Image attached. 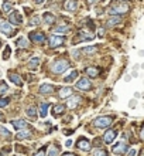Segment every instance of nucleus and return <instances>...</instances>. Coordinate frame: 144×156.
Instances as JSON below:
<instances>
[{
    "label": "nucleus",
    "mask_w": 144,
    "mask_h": 156,
    "mask_svg": "<svg viewBox=\"0 0 144 156\" xmlns=\"http://www.w3.org/2000/svg\"><path fill=\"white\" fill-rule=\"evenodd\" d=\"M128 4L126 3H117V4H114V6H110L109 7V14H112V16H116V14H124V13H127L128 11Z\"/></svg>",
    "instance_id": "nucleus-1"
},
{
    "label": "nucleus",
    "mask_w": 144,
    "mask_h": 156,
    "mask_svg": "<svg viewBox=\"0 0 144 156\" xmlns=\"http://www.w3.org/2000/svg\"><path fill=\"white\" fill-rule=\"evenodd\" d=\"M66 68H69V63L66 60H58L52 64V71L55 74H62Z\"/></svg>",
    "instance_id": "nucleus-2"
},
{
    "label": "nucleus",
    "mask_w": 144,
    "mask_h": 156,
    "mask_svg": "<svg viewBox=\"0 0 144 156\" xmlns=\"http://www.w3.org/2000/svg\"><path fill=\"white\" fill-rule=\"evenodd\" d=\"M112 122H113V118H110V116H100V118H96L95 121H93V126L100 128V129H104V128H107Z\"/></svg>",
    "instance_id": "nucleus-3"
},
{
    "label": "nucleus",
    "mask_w": 144,
    "mask_h": 156,
    "mask_svg": "<svg viewBox=\"0 0 144 156\" xmlns=\"http://www.w3.org/2000/svg\"><path fill=\"white\" fill-rule=\"evenodd\" d=\"M8 21L11 23V24H21L23 23V17H21V13H18V11H11L10 13V16H8Z\"/></svg>",
    "instance_id": "nucleus-4"
},
{
    "label": "nucleus",
    "mask_w": 144,
    "mask_h": 156,
    "mask_svg": "<svg viewBox=\"0 0 144 156\" xmlns=\"http://www.w3.org/2000/svg\"><path fill=\"white\" fill-rule=\"evenodd\" d=\"M64 44V37L62 36H51L49 37V47H52V48H55V47H59V46H62Z\"/></svg>",
    "instance_id": "nucleus-5"
},
{
    "label": "nucleus",
    "mask_w": 144,
    "mask_h": 156,
    "mask_svg": "<svg viewBox=\"0 0 144 156\" xmlns=\"http://www.w3.org/2000/svg\"><path fill=\"white\" fill-rule=\"evenodd\" d=\"M0 31L7 34L8 37H10L11 34L14 33V28H13V27L10 26V23H7V21H1V23H0Z\"/></svg>",
    "instance_id": "nucleus-6"
},
{
    "label": "nucleus",
    "mask_w": 144,
    "mask_h": 156,
    "mask_svg": "<svg viewBox=\"0 0 144 156\" xmlns=\"http://www.w3.org/2000/svg\"><path fill=\"white\" fill-rule=\"evenodd\" d=\"M78 36H79V37L76 38L78 43H80V41H90V40H93V37H95L90 31H83V30H80Z\"/></svg>",
    "instance_id": "nucleus-7"
},
{
    "label": "nucleus",
    "mask_w": 144,
    "mask_h": 156,
    "mask_svg": "<svg viewBox=\"0 0 144 156\" xmlns=\"http://www.w3.org/2000/svg\"><path fill=\"white\" fill-rule=\"evenodd\" d=\"M30 40L34 41V43H44L45 36L40 31H32V33H30Z\"/></svg>",
    "instance_id": "nucleus-8"
},
{
    "label": "nucleus",
    "mask_w": 144,
    "mask_h": 156,
    "mask_svg": "<svg viewBox=\"0 0 144 156\" xmlns=\"http://www.w3.org/2000/svg\"><path fill=\"white\" fill-rule=\"evenodd\" d=\"M8 78H10V81L13 82V84H16L17 87H21L23 85V78L20 77L18 74H16V73H8Z\"/></svg>",
    "instance_id": "nucleus-9"
},
{
    "label": "nucleus",
    "mask_w": 144,
    "mask_h": 156,
    "mask_svg": "<svg viewBox=\"0 0 144 156\" xmlns=\"http://www.w3.org/2000/svg\"><path fill=\"white\" fill-rule=\"evenodd\" d=\"M113 152H114L116 155H123V153L127 152V145L123 143V142H120V143H117L116 146H113Z\"/></svg>",
    "instance_id": "nucleus-10"
},
{
    "label": "nucleus",
    "mask_w": 144,
    "mask_h": 156,
    "mask_svg": "<svg viewBox=\"0 0 144 156\" xmlns=\"http://www.w3.org/2000/svg\"><path fill=\"white\" fill-rule=\"evenodd\" d=\"M76 146L82 150H89L90 149V142L88 139H85V138H80L78 142H76Z\"/></svg>",
    "instance_id": "nucleus-11"
},
{
    "label": "nucleus",
    "mask_w": 144,
    "mask_h": 156,
    "mask_svg": "<svg viewBox=\"0 0 144 156\" xmlns=\"http://www.w3.org/2000/svg\"><path fill=\"white\" fill-rule=\"evenodd\" d=\"M52 92H54V87L49 84H42L40 87V94H42V95H51Z\"/></svg>",
    "instance_id": "nucleus-12"
},
{
    "label": "nucleus",
    "mask_w": 144,
    "mask_h": 156,
    "mask_svg": "<svg viewBox=\"0 0 144 156\" xmlns=\"http://www.w3.org/2000/svg\"><path fill=\"white\" fill-rule=\"evenodd\" d=\"M76 87L79 90H89L90 88V81L88 78H80L79 81H76Z\"/></svg>",
    "instance_id": "nucleus-13"
},
{
    "label": "nucleus",
    "mask_w": 144,
    "mask_h": 156,
    "mask_svg": "<svg viewBox=\"0 0 144 156\" xmlns=\"http://www.w3.org/2000/svg\"><path fill=\"white\" fill-rule=\"evenodd\" d=\"M11 125L16 128V129H25L28 126V123L25 122L24 119H13L11 121Z\"/></svg>",
    "instance_id": "nucleus-14"
},
{
    "label": "nucleus",
    "mask_w": 144,
    "mask_h": 156,
    "mask_svg": "<svg viewBox=\"0 0 144 156\" xmlns=\"http://www.w3.org/2000/svg\"><path fill=\"white\" fill-rule=\"evenodd\" d=\"M28 138H31V132L28 131V129H21L20 132H17V135H16V139H18V140L28 139Z\"/></svg>",
    "instance_id": "nucleus-15"
},
{
    "label": "nucleus",
    "mask_w": 144,
    "mask_h": 156,
    "mask_svg": "<svg viewBox=\"0 0 144 156\" xmlns=\"http://www.w3.org/2000/svg\"><path fill=\"white\" fill-rule=\"evenodd\" d=\"M114 138H116V132H114V131H107L103 135L104 143H112L113 140H114Z\"/></svg>",
    "instance_id": "nucleus-16"
},
{
    "label": "nucleus",
    "mask_w": 144,
    "mask_h": 156,
    "mask_svg": "<svg viewBox=\"0 0 144 156\" xmlns=\"http://www.w3.org/2000/svg\"><path fill=\"white\" fill-rule=\"evenodd\" d=\"M80 101H82L80 97H72V98H69V99H68V102H66V104H68V108H69V109L76 108V105L80 104Z\"/></svg>",
    "instance_id": "nucleus-17"
},
{
    "label": "nucleus",
    "mask_w": 144,
    "mask_h": 156,
    "mask_svg": "<svg viewBox=\"0 0 144 156\" xmlns=\"http://www.w3.org/2000/svg\"><path fill=\"white\" fill-rule=\"evenodd\" d=\"M72 92H73V91H72L71 87H64V88L59 90V94H58V95H59V98H66V97H71Z\"/></svg>",
    "instance_id": "nucleus-18"
},
{
    "label": "nucleus",
    "mask_w": 144,
    "mask_h": 156,
    "mask_svg": "<svg viewBox=\"0 0 144 156\" xmlns=\"http://www.w3.org/2000/svg\"><path fill=\"white\" fill-rule=\"evenodd\" d=\"M65 9L68 11H75L78 9V1L76 0H69V1H65Z\"/></svg>",
    "instance_id": "nucleus-19"
},
{
    "label": "nucleus",
    "mask_w": 144,
    "mask_h": 156,
    "mask_svg": "<svg viewBox=\"0 0 144 156\" xmlns=\"http://www.w3.org/2000/svg\"><path fill=\"white\" fill-rule=\"evenodd\" d=\"M120 21H121V19H120L119 16H112L107 21H106V24H107V27H113V26L120 24Z\"/></svg>",
    "instance_id": "nucleus-20"
},
{
    "label": "nucleus",
    "mask_w": 144,
    "mask_h": 156,
    "mask_svg": "<svg viewBox=\"0 0 144 156\" xmlns=\"http://www.w3.org/2000/svg\"><path fill=\"white\" fill-rule=\"evenodd\" d=\"M44 23L45 24H54L55 23V16L51 13H44Z\"/></svg>",
    "instance_id": "nucleus-21"
},
{
    "label": "nucleus",
    "mask_w": 144,
    "mask_h": 156,
    "mask_svg": "<svg viewBox=\"0 0 144 156\" xmlns=\"http://www.w3.org/2000/svg\"><path fill=\"white\" fill-rule=\"evenodd\" d=\"M48 108H49V104L48 102H42L40 105V116H42V118H45L48 114Z\"/></svg>",
    "instance_id": "nucleus-22"
},
{
    "label": "nucleus",
    "mask_w": 144,
    "mask_h": 156,
    "mask_svg": "<svg viewBox=\"0 0 144 156\" xmlns=\"http://www.w3.org/2000/svg\"><path fill=\"white\" fill-rule=\"evenodd\" d=\"M86 74H88L90 78H95V77L99 75V71H97L96 67H88V68H86Z\"/></svg>",
    "instance_id": "nucleus-23"
},
{
    "label": "nucleus",
    "mask_w": 144,
    "mask_h": 156,
    "mask_svg": "<svg viewBox=\"0 0 144 156\" xmlns=\"http://www.w3.org/2000/svg\"><path fill=\"white\" fill-rule=\"evenodd\" d=\"M64 111H65L64 105H55V107L52 108V115H54V116H59Z\"/></svg>",
    "instance_id": "nucleus-24"
},
{
    "label": "nucleus",
    "mask_w": 144,
    "mask_h": 156,
    "mask_svg": "<svg viewBox=\"0 0 144 156\" xmlns=\"http://www.w3.org/2000/svg\"><path fill=\"white\" fill-rule=\"evenodd\" d=\"M38 64H40V58L34 57V58H31V60L28 61V68H30V70H35V68L38 67Z\"/></svg>",
    "instance_id": "nucleus-25"
},
{
    "label": "nucleus",
    "mask_w": 144,
    "mask_h": 156,
    "mask_svg": "<svg viewBox=\"0 0 144 156\" xmlns=\"http://www.w3.org/2000/svg\"><path fill=\"white\" fill-rule=\"evenodd\" d=\"M0 136L4 138V139H11V133H10V131H7L4 126H0Z\"/></svg>",
    "instance_id": "nucleus-26"
},
{
    "label": "nucleus",
    "mask_w": 144,
    "mask_h": 156,
    "mask_svg": "<svg viewBox=\"0 0 144 156\" xmlns=\"http://www.w3.org/2000/svg\"><path fill=\"white\" fill-rule=\"evenodd\" d=\"M25 114H27V116H28V118H31V119H35V118H37V109H35L34 107H30V108H27Z\"/></svg>",
    "instance_id": "nucleus-27"
},
{
    "label": "nucleus",
    "mask_w": 144,
    "mask_h": 156,
    "mask_svg": "<svg viewBox=\"0 0 144 156\" xmlns=\"http://www.w3.org/2000/svg\"><path fill=\"white\" fill-rule=\"evenodd\" d=\"M11 9H13V1H11V0H4V1H3V10H4L6 13H10Z\"/></svg>",
    "instance_id": "nucleus-28"
},
{
    "label": "nucleus",
    "mask_w": 144,
    "mask_h": 156,
    "mask_svg": "<svg viewBox=\"0 0 144 156\" xmlns=\"http://www.w3.org/2000/svg\"><path fill=\"white\" fill-rule=\"evenodd\" d=\"M76 77H78V71H72L69 75H66V77H65L64 81L65 82H72L73 80H75V78H76Z\"/></svg>",
    "instance_id": "nucleus-29"
},
{
    "label": "nucleus",
    "mask_w": 144,
    "mask_h": 156,
    "mask_svg": "<svg viewBox=\"0 0 144 156\" xmlns=\"http://www.w3.org/2000/svg\"><path fill=\"white\" fill-rule=\"evenodd\" d=\"M16 44H17V47H21V48H25V47L28 46V43H27V40H25L24 37H21V38H18Z\"/></svg>",
    "instance_id": "nucleus-30"
},
{
    "label": "nucleus",
    "mask_w": 144,
    "mask_h": 156,
    "mask_svg": "<svg viewBox=\"0 0 144 156\" xmlns=\"http://www.w3.org/2000/svg\"><path fill=\"white\" fill-rule=\"evenodd\" d=\"M6 92H8V87L4 81H1L0 82V95H4Z\"/></svg>",
    "instance_id": "nucleus-31"
},
{
    "label": "nucleus",
    "mask_w": 144,
    "mask_h": 156,
    "mask_svg": "<svg viewBox=\"0 0 144 156\" xmlns=\"http://www.w3.org/2000/svg\"><path fill=\"white\" fill-rule=\"evenodd\" d=\"M97 51V46H92V47H85L83 48V53L85 54H93Z\"/></svg>",
    "instance_id": "nucleus-32"
},
{
    "label": "nucleus",
    "mask_w": 144,
    "mask_h": 156,
    "mask_svg": "<svg viewBox=\"0 0 144 156\" xmlns=\"http://www.w3.org/2000/svg\"><path fill=\"white\" fill-rule=\"evenodd\" d=\"M93 156H107L104 149H95L93 150Z\"/></svg>",
    "instance_id": "nucleus-33"
},
{
    "label": "nucleus",
    "mask_w": 144,
    "mask_h": 156,
    "mask_svg": "<svg viewBox=\"0 0 144 156\" xmlns=\"http://www.w3.org/2000/svg\"><path fill=\"white\" fill-rule=\"evenodd\" d=\"M55 31L56 33H59V31L68 33V31H69V27H68V26H59V27H55Z\"/></svg>",
    "instance_id": "nucleus-34"
},
{
    "label": "nucleus",
    "mask_w": 144,
    "mask_h": 156,
    "mask_svg": "<svg viewBox=\"0 0 144 156\" xmlns=\"http://www.w3.org/2000/svg\"><path fill=\"white\" fill-rule=\"evenodd\" d=\"M10 53H11V48H10L8 46H6V48H4V51H3V60H8Z\"/></svg>",
    "instance_id": "nucleus-35"
},
{
    "label": "nucleus",
    "mask_w": 144,
    "mask_h": 156,
    "mask_svg": "<svg viewBox=\"0 0 144 156\" xmlns=\"http://www.w3.org/2000/svg\"><path fill=\"white\" fill-rule=\"evenodd\" d=\"M40 24V19L37 16H34L31 17V20H30V26H38Z\"/></svg>",
    "instance_id": "nucleus-36"
},
{
    "label": "nucleus",
    "mask_w": 144,
    "mask_h": 156,
    "mask_svg": "<svg viewBox=\"0 0 144 156\" xmlns=\"http://www.w3.org/2000/svg\"><path fill=\"white\" fill-rule=\"evenodd\" d=\"M8 102H10V101H8V98H0V108L7 107Z\"/></svg>",
    "instance_id": "nucleus-37"
},
{
    "label": "nucleus",
    "mask_w": 144,
    "mask_h": 156,
    "mask_svg": "<svg viewBox=\"0 0 144 156\" xmlns=\"http://www.w3.org/2000/svg\"><path fill=\"white\" fill-rule=\"evenodd\" d=\"M56 155H58V149H56V148L49 149V155H48V156H56Z\"/></svg>",
    "instance_id": "nucleus-38"
},
{
    "label": "nucleus",
    "mask_w": 144,
    "mask_h": 156,
    "mask_svg": "<svg viewBox=\"0 0 144 156\" xmlns=\"http://www.w3.org/2000/svg\"><path fill=\"white\" fill-rule=\"evenodd\" d=\"M11 149L10 148H3V150H1V156H7V153L10 152Z\"/></svg>",
    "instance_id": "nucleus-39"
},
{
    "label": "nucleus",
    "mask_w": 144,
    "mask_h": 156,
    "mask_svg": "<svg viewBox=\"0 0 144 156\" xmlns=\"http://www.w3.org/2000/svg\"><path fill=\"white\" fill-rule=\"evenodd\" d=\"M34 156H45V149H41V150H38V152H37Z\"/></svg>",
    "instance_id": "nucleus-40"
},
{
    "label": "nucleus",
    "mask_w": 144,
    "mask_h": 156,
    "mask_svg": "<svg viewBox=\"0 0 144 156\" xmlns=\"http://www.w3.org/2000/svg\"><path fill=\"white\" fill-rule=\"evenodd\" d=\"M128 156H136V149H131V150L128 152Z\"/></svg>",
    "instance_id": "nucleus-41"
},
{
    "label": "nucleus",
    "mask_w": 144,
    "mask_h": 156,
    "mask_svg": "<svg viewBox=\"0 0 144 156\" xmlns=\"http://www.w3.org/2000/svg\"><path fill=\"white\" fill-rule=\"evenodd\" d=\"M16 150H18V152H24L25 149H24L23 146H16Z\"/></svg>",
    "instance_id": "nucleus-42"
},
{
    "label": "nucleus",
    "mask_w": 144,
    "mask_h": 156,
    "mask_svg": "<svg viewBox=\"0 0 144 156\" xmlns=\"http://www.w3.org/2000/svg\"><path fill=\"white\" fill-rule=\"evenodd\" d=\"M97 34H99V36H103V34H104V28H99Z\"/></svg>",
    "instance_id": "nucleus-43"
},
{
    "label": "nucleus",
    "mask_w": 144,
    "mask_h": 156,
    "mask_svg": "<svg viewBox=\"0 0 144 156\" xmlns=\"http://www.w3.org/2000/svg\"><path fill=\"white\" fill-rule=\"evenodd\" d=\"M64 133H65V135H71L72 131H69V129H68V131H66V129H64Z\"/></svg>",
    "instance_id": "nucleus-44"
},
{
    "label": "nucleus",
    "mask_w": 144,
    "mask_h": 156,
    "mask_svg": "<svg viewBox=\"0 0 144 156\" xmlns=\"http://www.w3.org/2000/svg\"><path fill=\"white\" fill-rule=\"evenodd\" d=\"M140 138H143V139H144V126H143V129H141V133H140Z\"/></svg>",
    "instance_id": "nucleus-45"
},
{
    "label": "nucleus",
    "mask_w": 144,
    "mask_h": 156,
    "mask_svg": "<svg viewBox=\"0 0 144 156\" xmlns=\"http://www.w3.org/2000/svg\"><path fill=\"white\" fill-rule=\"evenodd\" d=\"M35 3H38V4H41V3H44V0H34Z\"/></svg>",
    "instance_id": "nucleus-46"
},
{
    "label": "nucleus",
    "mask_w": 144,
    "mask_h": 156,
    "mask_svg": "<svg viewBox=\"0 0 144 156\" xmlns=\"http://www.w3.org/2000/svg\"><path fill=\"white\" fill-rule=\"evenodd\" d=\"M62 156H75V155H73V153H64Z\"/></svg>",
    "instance_id": "nucleus-47"
},
{
    "label": "nucleus",
    "mask_w": 144,
    "mask_h": 156,
    "mask_svg": "<svg viewBox=\"0 0 144 156\" xmlns=\"http://www.w3.org/2000/svg\"><path fill=\"white\" fill-rule=\"evenodd\" d=\"M89 3H90V4H93V3H96V1H97V0H88Z\"/></svg>",
    "instance_id": "nucleus-48"
},
{
    "label": "nucleus",
    "mask_w": 144,
    "mask_h": 156,
    "mask_svg": "<svg viewBox=\"0 0 144 156\" xmlns=\"http://www.w3.org/2000/svg\"><path fill=\"white\" fill-rule=\"evenodd\" d=\"M3 119H4V116H3V114L0 112V121H3Z\"/></svg>",
    "instance_id": "nucleus-49"
},
{
    "label": "nucleus",
    "mask_w": 144,
    "mask_h": 156,
    "mask_svg": "<svg viewBox=\"0 0 144 156\" xmlns=\"http://www.w3.org/2000/svg\"><path fill=\"white\" fill-rule=\"evenodd\" d=\"M140 156H144V150H143V152H141V155H140Z\"/></svg>",
    "instance_id": "nucleus-50"
}]
</instances>
